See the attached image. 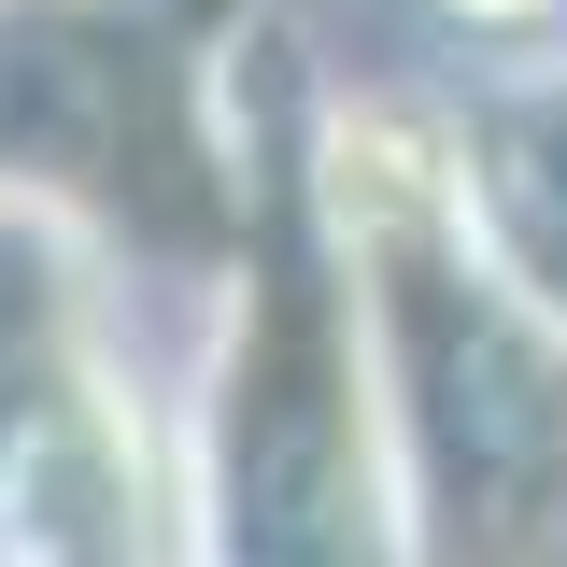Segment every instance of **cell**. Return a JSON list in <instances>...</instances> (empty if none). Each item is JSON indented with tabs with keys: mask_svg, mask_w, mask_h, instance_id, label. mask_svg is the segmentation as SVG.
Segmentation results:
<instances>
[{
	"mask_svg": "<svg viewBox=\"0 0 567 567\" xmlns=\"http://www.w3.org/2000/svg\"><path fill=\"white\" fill-rule=\"evenodd\" d=\"M185 14H213V0H185Z\"/></svg>",
	"mask_w": 567,
	"mask_h": 567,
	"instance_id": "cell-7",
	"label": "cell"
},
{
	"mask_svg": "<svg viewBox=\"0 0 567 567\" xmlns=\"http://www.w3.org/2000/svg\"><path fill=\"white\" fill-rule=\"evenodd\" d=\"M440 71H496V58H554L567 43V0H412Z\"/></svg>",
	"mask_w": 567,
	"mask_h": 567,
	"instance_id": "cell-5",
	"label": "cell"
},
{
	"mask_svg": "<svg viewBox=\"0 0 567 567\" xmlns=\"http://www.w3.org/2000/svg\"><path fill=\"white\" fill-rule=\"evenodd\" d=\"M312 241L354 327L412 567H567V327L468 213L440 71H341L312 128Z\"/></svg>",
	"mask_w": 567,
	"mask_h": 567,
	"instance_id": "cell-1",
	"label": "cell"
},
{
	"mask_svg": "<svg viewBox=\"0 0 567 567\" xmlns=\"http://www.w3.org/2000/svg\"><path fill=\"white\" fill-rule=\"evenodd\" d=\"M185 567H412L312 171L227 199V256L185 284Z\"/></svg>",
	"mask_w": 567,
	"mask_h": 567,
	"instance_id": "cell-2",
	"label": "cell"
},
{
	"mask_svg": "<svg viewBox=\"0 0 567 567\" xmlns=\"http://www.w3.org/2000/svg\"><path fill=\"white\" fill-rule=\"evenodd\" d=\"M440 100H454V171H468L483 241L567 327V43L554 58H496V71H440Z\"/></svg>",
	"mask_w": 567,
	"mask_h": 567,
	"instance_id": "cell-4",
	"label": "cell"
},
{
	"mask_svg": "<svg viewBox=\"0 0 567 567\" xmlns=\"http://www.w3.org/2000/svg\"><path fill=\"white\" fill-rule=\"evenodd\" d=\"M0 567H185V284L0 199Z\"/></svg>",
	"mask_w": 567,
	"mask_h": 567,
	"instance_id": "cell-3",
	"label": "cell"
},
{
	"mask_svg": "<svg viewBox=\"0 0 567 567\" xmlns=\"http://www.w3.org/2000/svg\"><path fill=\"white\" fill-rule=\"evenodd\" d=\"M0 14H29V0H0Z\"/></svg>",
	"mask_w": 567,
	"mask_h": 567,
	"instance_id": "cell-6",
	"label": "cell"
}]
</instances>
